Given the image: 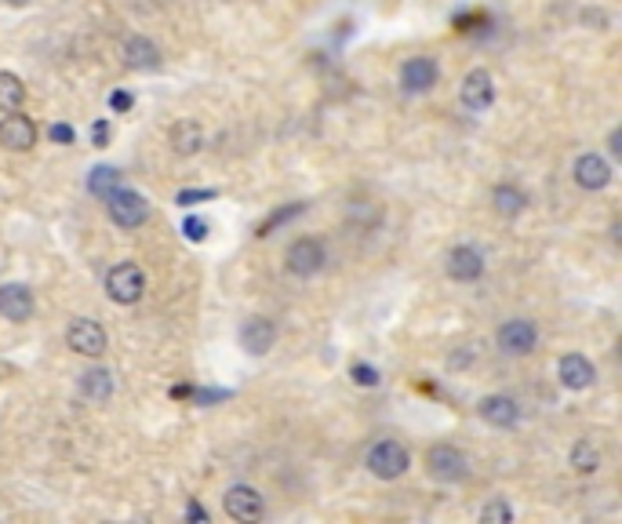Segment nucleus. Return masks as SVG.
Listing matches in <instances>:
<instances>
[{
    "label": "nucleus",
    "mask_w": 622,
    "mask_h": 524,
    "mask_svg": "<svg viewBox=\"0 0 622 524\" xmlns=\"http://www.w3.org/2000/svg\"><path fill=\"white\" fill-rule=\"evenodd\" d=\"M91 142H95V146H106V142H110V124L106 121L91 124Z\"/></svg>",
    "instance_id": "32"
},
{
    "label": "nucleus",
    "mask_w": 622,
    "mask_h": 524,
    "mask_svg": "<svg viewBox=\"0 0 622 524\" xmlns=\"http://www.w3.org/2000/svg\"><path fill=\"white\" fill-rule=\"evenodd\" d=\"M477 517H481L484 524H510L513 521V506L506 503V499H488Z\"/></svg>",
    "instance_id": "25"
},
{
    "label": "nucleus",
    "mask_w": 622,
    "mask_h": 524,
    "mask_svg": "<svg viewBox=\"0 0 622 524\" xmlns=\"http://www.w3.org/2000/svg\"><path fill=\"white\" fill-rule=\"evenodd\" d=\"M302 212H306V204H288V208H281L277 215H270V219L262 222V226H259V237H266L270 230H277V226H284V222L295 219V215H302Z\"/></svg>",
    "instance_id": "26"
},
{
    "label": "nucleus",
    "mask_w": 622,
    "mask_h": 524,
    "mask_svg": "<svg viewBox=\"0 0 622 524\" xmlns=\"http://www.w3.org/2000/svg\"><path fill=\"white\" fill-rule=\"evenodd\" d=\"M437 77H441V66L433 55H412V59H404L401 66V88L408 95H426V91L437 88Z\"/></svg>",
    "instance_id": "12"
},
{
    "label": "nucleus",
    "mask_w": 622,
    "mask_h": 524,
    "mask_svg": "<svg viewBox=\"0 0 622 524\" xmlns=\"http://www.w3.org/2000/svg\"><path fill=\"white\" fill-rule=\"evenodd\" d=\"M66 343H70L73 353H81V357H102V353H106V332H102L99 321L77 317V321H70V328H66Z\"/></svg>",
    "instance_id": "14"
},
{
    "label": "nucleus",
    "mask_w": 622,
    "mask_h": 524,
    "mask_svg": "<svg viewBox=\"0 0 622 524\" xmlns=\"http://www.w3.org/2000/svg\"><path fill=\"white\" fill-rule=\"evenodd\" d=\"M48 135H51V142H59V146H73V142H77V131H73L70 124H51Z\"/></svg>",
    "instance_id": "29"
},
{
    "label": "nucleus",
    "mask_w": 622,
    "mask_h": 524,
    "mask_svg": "<svg viewBox=\"0 0 622 524\" xmlns=\"http://www.w3.org/2000/svg\"><path fill=\"white\" fill-rule=\"evenodd\" d=\"M131 106H135V95H131V91H113L110 95V110L113 113H128Z\"/></svg>",
    "instance_id": "31"
},
{
    "label": "nucleus",
    "mask_w": 622,
    "mask_h": 524,
    "mask_svg": "<svg viewBox=\"0 0 622 524\" xmlns=\"http://www.w3.org/2000/svg\"><path fill=\"white\" fill-rule=\"evenodd\" d=\"M215 197H219V193H215V190H182L179 197H175V201H179L182 208H186V204H197V201H215Z\"/></svg>",
    "instance_id": "30"
},
{
    "label": "nucleus",
    "mask_w": 622,
    "mask_h": 524,
    "mask_svg": "<svg viewBox=\"0 0 622 524\" xmlns=\"http://www.w3.org/2000/svg\"><path fill=\"white\" fill-rule=\"evenodd\" d=\"M8 4H15V8H22V4H30V0H8Z\"/></svg>",
    "instance_id": "35"
},
{
    "label": "nucleus",
    "mask_w": 622,
    "mask_h": 524,
    "mask_svg": "<svg viewBox=\"0 0 622 524\" xmlns=\"http://www.w3.org/2000/svg\"><path fill=\"white\" fill-rule=\"evenodd\" d=\"M495 346H499L502 353H510V357H528V353L539 346V328H535V321H528V317H510L506 324H499Z\"/></svg>",
    "instance_id": "7"
},
{
    "label": "nucleus",
    "mask_w": 622,
    "mask_h": 524,
    "mask_svg": "<svg viewBox=\"0 0 622 524\" xmlns=\"http://www.w3.org/2000/svg\"><path fill=\"white\" fill-rule=\"evenodd\" d=\"M608 153L615 161H622V128H612V135H608Z\"/></svg>",
    "instance_id": "33"
},
{
    "label": "nucleus",
    "mask_w": 622,
    "mask_h": 524,
    "mask_svg": "<svg viewBox=\"0 0 622 524\" xmlns=\"http://www.w3.org/2000/svg\"><path fill=\"white\" fill-rule=\"evenodd\" d=\"M182 237L193 244H201L204 237H208V222H204L201 215H186V219H182Z\"/></svg>",
    "instance_id": "27"
},
{
    "label": "nucleus",
    "mask_w": 622,
    "mask_h": 524,
    "mask_svg": "<svg viewBox=\"0 0 622 524\" xmlns=\"http://www.w3.org/2000/svg\"><path fill=\"white\" fill-rule=\"evenodd\" d=\"M350 379H353V383H357V386H364V390H372V386H379V372H375L372 364H361V361H357V364H353V368H350Z\"/></svg>",
    "instance_id": "28"
},
{
    "label": "nucleus",
    "mask_w": 622,
    "mask_h": 524,
    "mask_svg": "<svg viewBox=\"0 0 622 524\" xmlns=\"http://www.w3.org/2000/svg\"><path fill=\"white\" fill-rule=\"evenodd\" d=\"M572 179L579 190L586 193H601L612 186V164L604 161L601 153H579L572 164Z\"/></svg>",
    "instance_id": "9"
},
{
    "label": "nucleus",
    "mask_w": 622,
    "mask_h": 524,
    "mask_svg": "<svg viewBox=\"0 0 622 524\" xmlns=\"http://www.w3.org/2000/svg\"><path fill=\"white\" fill-rule=\"evenodd\" d=\"M528 193L517 186V182H499L492 190V208L499 219H517V215L528 212Z\"/></svg>",
    "instance_id": "19"
},
{
    "label": "nucleus",
    "mask_w": 622,
    "mask_h": 524,
    "mask_svg": "<svg viewBox=\"0 0 622 524\" xmlns=\"http://www.w3.org/2000/svg\"><path fill=\"white\" fill-rule=\"evenodd\" d=\"M37 310V299L26 284H0V317L11 324H26Z\"/></svg>",
    "instance_id": "15"
},
{
    "label": "nucleus",
    "mask_w": 622,
    "mask_h": 524,
    "mask_svg": "<svg viewBox=\"0 0 622 524\" xmlns=\"http://www.w3.org/2000/svg\"><path fill=\"white\" fill-rule=\"evenodd\" d=\"M124 186V175L121 168H113V164H99V168H91L88 172V193L91 197H99L106 201L110 193H117Z\"/></svg>",
    "instance_id": "22"
},
{
    "label": "nucleus",
    "mask_w": 622,
    "mask_h": 524,
    "mask_svg": "<svg viewBox=\"0 0 622 524\" xmlns=\"http://www.w3.org/2000/svg\"><path fill=\"white\" fill-rule=\"evenodd\" d=\"M444 273L455 284H477L484 277V252L473 244H455L452 252L444 255Z\"/></svg>",
    "instance_id": "8"
},
{
    "label": "nucleus",
    "mask_w": 622,
    "mask_h": 524,
    "mask_svg": "<svg viewBox=\"0 0 622 524\" xmlns=\"http://www.w3.org/2000/svg\"><path fill=\"white\" fill-rule=\"evenodd\" d=\"M459 102L470 113L492 110V102H495V77L492 73L484 70V66H477V70L466 73V77H462V88H459Z\"/></svg>",
    "instance_id": "10"
},
{
    "label": "nucleus",
    "mask_w": 622,
    "mask_h": 524,
    "mask_svg": "<svg viewBox=\"0 0 622 524\" xmlns=\"http://www.w3.org/2000/svg\"><path fill=\"white\" fill-rule=\"evenodd\" d=\"M284 266H288L291 277L310 281V277H317V273L328 266V248H324L317 237H299V241L288 244V252H284Z\"/></svg>",
    "instance_id": "3"
},
{
    "label": "nucleus",
    "mask_w": 622,
    "mask_h": 524,
    "mask_svg": "<svg viewBox=\"0 0 622 524\" xmlns=\"http://www.w3.org/2000/svg\"><path fill=\"white\" fill-rule=\"evenodd\" d=\"M124 66H128V70H139V73L157 70V66H161V48H157L150 37L135 33V37L124 41Z\"/></svg>",
    "instance_id": "18"
},
{
    "label": "nucleus",
    "mask_w": 622,
    "mask_h": 524,
    "mask_svg": "<svg viewBox=\"0 0 622 524\" xmlns=\"http://www.w3.org/2000/svg\"><path fill=\"white\" fill-rule=\"evenodd\" d=\"M22 102H26V84L15 73H0V110L15 113L22 110Z\"/></svg>",
    "instance_id": "24"
},
{
    "label": "nucleus",
    "mask_w": 622,
    "mask_h": 524,
    "mask_svg": "<svg viewBox=\"0 0 622 524\" xmlns=\"http://www.w3.org/2000/svg\"><path fill=\"white\" fill-rule=\"evenodd\" d=\"M204 146V131L197 121H179L171 128V150L179 153V157H193V153H201Z\"/></svg>",
    "instance_id": "21"
},
{
    "label": "nucleus",
    "mask_w": 622,
    "mask_h": 524,
    "mask_svg": "<svg viewBox=\"0 0 622 524\" xmlns=\"http://www.w3.org/2000/svg\"><path fill=\"white\" fill-rule=\"evenodd\" d=\"M37 139H41V128H37V124H33L22 110L8 113V117L0 121V146H4V150L26 153V150L37 146Z\"/></svg>",
    "instance_id": "11"
},
{
    "label": "nucleus",
    "mask_w": 622,
    "mask_h": 524,
    "mask_svg": "<svg viewBox=\"0 0 622 524\" xmlns=\"http://www.w3.org/2000/svg\"><path fill=\"white\" fill-rule=\"evenodd\" d=\"M557 379H561L564 390H590L597 383V368L586 353H564L561 361H557Z\"/></svg>",
    "instance_id": "16"
},
{
    "label": "nucleus",
    "mask_w": 622,
    "mask_h": 524,
    "mask_svg": "<svg viewBox=\"0 0 622 524\" xmlns=\"http://www.w3.org/2000/svg\"><path fill=\"white\" fill-rule=\"evenodd\" d=\"M186 517H193V521H208V514H204V510H201V506H197V503L186 506Z\"/></svg>",
    "instance_id": "34"
},
{
    "label": "nucleus",
    "mask_w": 622,
    "mask_h": 524,
    "mask_svg": "<svg viewBox=\"0 0 622 524\" xmlns=\"http://www.w3.org/2000/svg\"><path fill=\"white\" fill-rule=\"evenodd\" d=\"M222 510L237 524H255L266 514V499H262V492L259 488H251V484H233V488H226V495H222Z\"/></svg>",
    "instance_id": "6"
},
{
    "label": "nucleus",
    "mask_w": 622,
    "mask_h": 524,
    "mask_svg": "<svg viewBox=\"0 0 622 524\" xmlns=\"http://www.w3.org/2000/svg\"><path fill=\"white\" fill-rule=\"evenodd\" d=\"M106 295L113 303L121 306H135L146 295V273L135 266V262H117L110 273H106Z\"/></svg>",
    "instance_id": "5"
},
{
    "label": "nucleus",
    "mask_w": 622,
    "mask_h": 524,
    "mask_svg": "<svg viewBox=\"0 0 622 524\" xmlns=\"http://www.w3.org/2000/svg\"><path fill=\"white\" fill-rule=\"evenodd\" d=\"M106 212H110L113 226H121V230H139L142 222L150 219V201H146L139 190L121 186L117 193L106 197Z\"/></svg>",
    "instance_id": "4"
},
{
    "label": "nucleus",
    "mask_w": 622,
    "mask_h": 524,
    "mask_svg": "<svg viewBox=\"0 0 622 524\" xmlns=\"http://www.w3.org/2000/svg\"><path fill=\"white\" fill-rule=\"evenodd\" d=\"M426 474L433 477L437 484H462L470 477V459L462 452L459 444H430V452H426Z\"/></svg>",
    "instance_id": "2"
},
{
    "label": "nucleus",
    "mask_w": 622,
    "mask_h": 524,
    "mask_svg": "<svg viewBox=\"0 0 622 524\" xmlns=\"http://www.w3.org/2000/svg\"><path fill=\"white\" fill-rule=\"evenodd\" d=\"M568 463H572L575 474H597V470H601V452H597V444L582 437V441L572 444V455H568Z\"/></svg>",
    "instance_id": "23"
},
{
    "label": "nucleus",
    "mask_w": 622,
    "mask_h": 524,
    "mask_svg": "<svg viewBox=\"0 0 622 524\" xmlns=\"http://www.w3.org/2000/svg\"><path fill=\"white\" fill-rule=\"evenodd\" d=\"M477 415L488 426H495V430H513V426L521 423V404L510 393H488V397L477 401Z\"/></svg>",
    "instance_id": "13"
},
{
    "label": "nucleus",
    "mask_w": 622,
    "mask_h": 524,
    "mask_svg": "<svg viewBox=\"0 0 622 524\" xmlns=\"http://www.w3.org/2000/svg\"><path fill=\"white\" fill-rule=\"evenodd\" d=\"M364 466H368V474L379 477V481H401V477L412 470V452H408L401 441L382 437V441H375L372 448H368Z\"/></svg>",
    "instance_id": "1"
},
{
    "label": "nucleus",
    "mask_w": 622,
    "mask_h": 524,
    "mask_svg": "<svg viewBox=\"0 0 622 524\" xmlns=\"http://www.w3.org/2000/svg\"><path fill=\"white\" fill-rule=\"evenodd\" d=\"M77 386H81V393L88 401L106 404L113 397V372L110 368H88V372H81Z\"/></svg>",
    "instance_id": "20"
},
{
    "label": "nucleus",
    "mask_w": 622,
    "mask_h": 524,
    "mask_svg": "<svg viewBox=\"0 0 622 524\" xmlns=\"http://www.w3.org/2000/svg\"><path fill=\"white\" fill-rule=\"evenodd\" d=\"M273 343H277V324H273L270 317H248V321L241 324V346L251 357L270 353Z\"/></svg>",
    "instance_id": "17"
}]
</instances>
